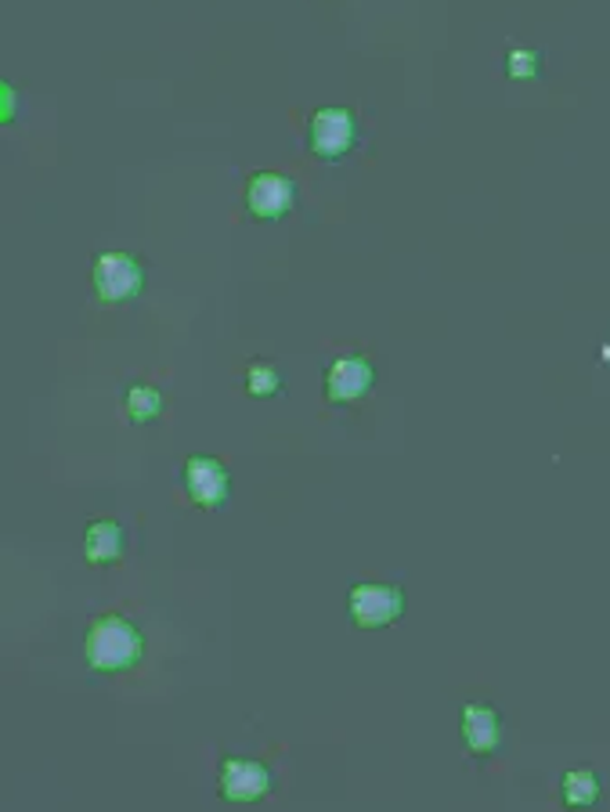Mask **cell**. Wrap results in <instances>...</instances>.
Wrapping results in <instances>:
<instances>
[{"instance_id": "1", "label": "cell", "mask_w": 610, "mask_h": 812, "mask_svg": "<svg viewBox=\"0 0 610 812\" xmlns=\"http://www.w3.org/2000/svg\"><path fill=\"white\" fill-rule=\"evenodd\" d=\"M145 654V635L130 618L124 615H101L84 635V661L87 669L101 675L130 672Z\"/></svg>"}, {"instance_id": "2", "label": "cell", "mask_w": 610, "mask_h": 812, "mask_svg": "<svg viewBox=\"0 0 610 812\" xmlns=\"http://www.w3.org/2000/svg\"><path fill=\"white\" fill-rule=\"evenodd\" d=\"M405 589L394 581H354L347 592V615L362 632L390 629L405 618Z\"/></svg>"}, {"instance_id": "3", "label": "cell", "mask_w": 610, "mask_h": 812, "mask_svg": "<svg viewBox=\"0 0 610 812\" xmlns=\"http://www.w3.org/2000/svg\"><path fill=\"white\" fill-rule=\"evenodd\" d=\"M90 286L101 303H127L145 292V264L127 249H105L90 264Z\"/></svg>"}, {"instance_id": "4", "label": "cell", "mask_w": 610, "mask_h": 812, "mask_svg": "<svg viewBox=\"0 0 610 812\" xmlns=\"http://www.w3.org/2000/svg\"><path fill=\"white\" fill-rule=\"evenodd\" d=\"M357 141V119L343 105H322L308 119V149L322 163H340L354 152Z\"/></svg>"}, {"instance_id": "5", "label": "cell", "mask_w": 610, "mask_h": 812, "mask_svg": "<svg viewBox=\"0 0 610 812\" xmlns=\"http://www.w3.org/2000/svg\"><path fill=\"white\" fill-rule=\"evenodd\" d=\"M271 788H275V777L260 758L228 755L217 769V794L232 805L264 802V798L271 794Z\"/></svg>"}, {"instance_id": "6", "label": "cell", "mask_w": 610, "mask_h": 812, "mask_svg": "<svg viewBox=\"0 0 610 812\" xmlns=\"http://www.w3.org/2000/svg\"><path fill=\"white\" fill-rule=\"evenodd\" d=\"M181 488L199 510H221L232 499V470L217 456H189L181 466Z\"/></svg>"}, {"instance_id": "7", "label": "cell", "mask_w": 610, "mask_h": 812, "mask_svg": "<svg viewBox=\"0 0 610 812\" xmlns=\"http://www.w3.org/2000/svg\"><path fill=\"white\" fill-rule=\"evenodd\" d=\"M297 181L289 174H278V170H260L246 181V213L254 221L275 224L289 217L297 210Z\"/></svg>"}, {"instance_id": "8", "label": "cell", "mask_w": 610, "mask_h": 812, "mask_svg": "<svg viewBox=\"0 0 610 812\" xmlns=\"http://www.w3.org/2000/svg\"><path fill=\"white\" fill-rule=\"evenodd\" d=\"M376 387V365L362 354H340L325 368V402L329 405H357Z\"/></svg>"}, {"instance_id": "9", "label": "cell", "mask_w": 610, "mask_h": 812, "mask_svg": "<svg viewBox=\"0 0 610 812\" xmlns=\"http://www.w3.org/2000/svg\"><path fill=\"white\" fill-rule=\"evenodd\" d=\"M459 734H462V744H467L470 755H477V758L495 755L499 744H502L499 708H492V704H484V701H470L459 715Z\"/></svg>"}, {"instance_id": "10", "label": "cell", "mask_w": 610, "mask_h": 812, "mask_svg": "<svg viewBox=\"0 0 610 812\" xmlns=\"http://www.w3.org/2000/svg\"><path fill=\"white\" fill-rule=\"evenodd\" d=\"M84 560L90 567H116L127 553V527L113 516H98L84 527Z\"/></svg>"}, {"instance_id": "11", "label": "cell", "mask_w": 610, "mask_h": 812, "mask_svg": "<svg viewBox=\"0 0 610 812\" xmlns=\"http://www.w3.org/2000/svg\"><path fill=\"white\" fill-rule=\"evenodd\" d=\"M600 794H603V780L589 766L567 769V773L560 777V798H564L567 809L586 812V809H592L596 802H600Z\"/></svg>"}, {"instance_id": "12", "label": "cell", "mask_w": 610, "mask_h": 812, "mask_svg": "<svg viewBox=\"0 0 610 812\" xmlns=\"http://www.w3.org/2000/svg\"><path fill=\"white\" fill-rule=\"evenodd\" d=\"M163 408H167V397L159 387H152V383H130L127 394H124V412L135 426L156 423L159 416H163Z\"/></svg>"}, {"instance_id": "13", "label": "cell", "mask_w": 610, "mask_h": 812, "mask_svg": "<svg viewBox=\"0 0 610 812\" xmlns=\"http://www.w3.org/2000/svg\"><path fill=\"white\" fill-rule=\"evenodd\" d=\"M286 387L282 372H278L271 362H249L246 365V394L249 397H260V402H268V397H278Z\"/></svg>"}, {"instance_id": "14", "label": "cell", "mask_w": 610, "mask_h": 812, "mask_svg": "<svg viewBox=\"0 0 610 812\" xmlns=\"http://www.w3.org/2000/svg\"><path fill=\"white\" fill-rule=\"evenodd\" d=\"M542 65H546L542 51H535V47H510L506 51V65H502V70H506L510 79H538Z\"/></svg>"}, {"instance_id": "15", "label": "cell", "mask_w": 610, "mask_h": 812, "mask_svg": "<svg viewBox=\"0 0 610 812\" xmlns=\"http://www.w3.org/2000/svg\"><path fill=\"white\" fill-rule=\"evenodd\" d=\"M0 87H4V116H0V119H4V124H11V119L19 116V101H15V84H8V79H4V84H0Z\"/></svg>"}]
</instances>
